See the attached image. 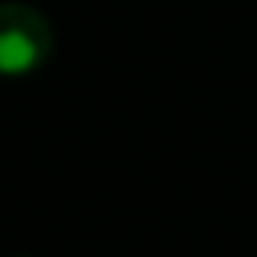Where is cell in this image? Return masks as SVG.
<instances>
[{
    "mask_svg": "<svg viewBox=\"0 0 257 257\" xmlns=\"http://www.w3.org/2000/svg\"><path fill=\"white\" fill-rule=\"evenodd\" d=\"M52 52V28L40 8L4 0L0 4V76H24Z\"/></svg>",
    "mask_w": 257,
    "mask_h": 257,
    "instance_id": "obj_1",
    "label": "cell"
}]
</instances>
